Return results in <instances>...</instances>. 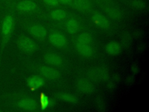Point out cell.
<instances>
[{
  "mask_svg": "<svg viewBox=\"0 0 149 112\" xmlns=\"http://www.w3.org/2000/svg\"><path fill=\"white\" fill-rule=\"evenodd\" d=\"M50 16L55 20H61L66 17V13L62 9H57L52 10L50 13Z\"/></svg>",
  "mask_w": 149,
  "mask_h": 112,
  "instance_id": "obj_18",
  "label": "cell"
},
{
  "mask_svg": "<svg viewBox=\"0 0 149 112\" xmlns=\"http://www.w3.org/2000/svg\"><path fill=\"white\" fill-rule=\"evenodd\" d=\"M15 105L23 110L34 111L37 108V104L34 100L29 97L22 98L15 102Z\"/></svg>",
  "mask_w": 149,
  "mask_h": 112,
  "instance_id": "obj_4",
  "label": "cell"
},
{
  "mask_svg": "<svg viewBox=\"0 0 149 112\" xmlns=\"http://www.w3.org/2000/svg\"><path fill=\"white\" fill-rule=\"evenodd\" d=\"M27 83L31 90H36L44 85V80L41 76L33 75L27 79Z\"/></svg>",
  "mask_w": 149,
  "mask_h": 112,
  "instance_id": "obj_11",
  "label": "cell"
},
{
  "mask_svg": "<svg viewBox=\"0 0 149 112\" xmlns=\"http://www.w3.org/2000/svg\"><path fill=\"white\" fill-rule=\"evenodd\" d=\"M44 2L49 6H57L59 4L58 0H44Z\"/></svg>",
  "mask_w": 149,
  "mask_h": 112,
  "instance_id": "obj_24",
  "label": "cell"
},
{
  "mask_svg": "<svg viewBox=\"0 0 149 112\" xmlns=\"http://www.w3.org/2000/svg\"><path fill=\"white\" fill-rule=\"evenodd\" d=\"M76 47L77 51L84 57H89L93 54V49L88 44L76 43Z\"/></svg>",
  "mask_w": 149,
  "mask_h": 112,
  "instance_id": "obj_15",
  "label": "cell"
},
{
  "mask_svg": "<svg viewBox=\"0 0 149 112\" xmlns=\"http://www.w3.org/2000/svg\"><path fill=\"white\" fill-rule=\"evenodd\" d=\"M74 7L80 12H86L91 8V3L90 0H74Z\"/></svg>",
  "mask_w": 149,
  "mask_h": 112,
  "instance_id": "obj_12",
  "label": "cell"
},
{
  "mask_svg": "<svg viewBox=\"0 0 149 112\" xmlns=\"http://www.w3.org/2000/svg\"><path fill=\"white\" fill-rule=\"evenodd\" d=\"M121 43L125 48H129L132 43V37L128 32H125L121 36Z\"/></svg>",
  "mask_w": 149,
  "mask_h": 112,
  "instance_id": "obj_21",
  "label": "cell"
},
{
  "mask_svg": "<svg viewBox=\"0 0 149 112\" xmlns=\"http://www.w3.org/2000/svg\"><path fill=\"white\" fill-rule=\"evenodd\" d=\"M29 33L34 37L38 38H42L47 35V30L44 27L35 24L30 26L29 29Z\"/></svg>",
  "mask_w": 149,
  "mask_h": 112,
  "instance_id": "obj_10",
  "label": "cell"
},
{
  "mask_svg": "<svg viewBox=\"0 0 149 112\" xmlns=\"http://www.w3.org/2000/svg\"><path fill=\"white\" fill-rule=\"evenodd\" d=\"M49 40L53 46L58 48H62L67 43L66 37L63 34L57 32L51 34L49 36Z\"/></svg>",
  "mask_w": 149,
  "mask_h": 112,
  "instance_id": "obj_7",
  "label": "cell"
},
{
  "mask_svg": "<svg viewBox=\"0 0 149 112\" xmlns=\"http://www.w3.org/2000/svg\"><path fill=\"white\" fill-rule=\"evenodd\" d=\"M44 60L47 63L54 66H60L62 64V58L54 53H48L45 55Z\"/></svg>",
  "mask_w": 149,
  "mask_h": 112,
  "instance_id": "obj_13",
  "label": "cell"
},
{
  "mask_svg": "<svg viewBox=\"0 0 149 112\" xmlns=\"http://www.w3.org/2000/svg\"><path fill=\"white\" fill-rule=\"evenodd\" d=\"M15 25L13 16L10 14L6 15L2 22L1 28V37L2 47H4L9 41Z\"/></svg>",
  "mask_w": 149,
  "mask_h": 112,
  "instance_id": "obj_1",
  "label": "cell"
},
{
  "mask_svg": "<svg viewBox=\"0 0 149 112\" xmlns=\"http://www.w3.org/2000/svg\"><path fill=\"white\" fill-rule=\"evenodd\" d=\"M107 88L109 90H113L114 88H115V84L112 81H110V82H108V83H107Z\"/></svg>",
  "mask_w": 149,
  "mask_h": 112,
  "instance_id": "obj_26",
  "label": "cell"
},
{
  "mask_svg": "<svg viewBox=\"0 0 149 112\" xmlns=\"http://www.w3.org/2000/svg\"><path fill=\"white\" fill-rule=\"evenodd\" d=\"M132 6L137 10H142L146 7L145 3L141 0H133L131 2Z\"/></svg>",
  "mask_w": 149,
  "mask_h": 112,
  "instance_id": "obj_22",
  "label": "cell"
},
{
  "mask_svg": "<svg viewBox=\"0 0 149 112\" xmlns=\"http://www.w3.org/2000/svg\"><path fill=\"white\" fill-rule=\"evenodd\" d=\"M92 40L91 36L86 32L82 33L80 34L77 37V43H81V44H89Z\"/></svg>",
  "mask_w": 149,
  "mask_h": 112,
  "instance_id": "obj_19",
  "label": "cell"
},
{
  "mask_svg": "<svg viewBox=\"0 0 149 112\" xmlns=\"http://www.w3.org/2000/svg\"><path fill=\"white\" fill-rule=\"evenodd\" d=\"M17 45L21 51L26 53H31L36 49V44L34 41L25 36H22L18 38Z\"/></svg>",
  "mask_w": 149,
  "mask_h": 112,
  "instance_id": "obj_2",
  "label": "cell"
},
{
  "mask_svg": "<svg viewBox=\"0 0 149 112\" xmlns=\"http://www.w3.org/2000/svg\"><path fill=\"white\" fill-rule=\"evenodd\" d=\"M0 111H1V110H0Z\"/></svg>",
  "mask_w": 149,
  "mask_h": 112,
  "instance_id": "obj_31",
  "label": "cell"
},
{
  "mask_svg": "<svg viewBox=\"0 0 149 112\" xmlns=\"http://www.w3.org/2000/svg\"><path fill=\"white\" fill-rule=\"evenodd\" d=\"M88 76L94 81H106L109 78L108 70L104 67H95L88 71Z\"/></svg>",
  "mask_w": 149,
  "mask_h": 112,
  "instance_id": "obj_3",
  "label": "cell"
},
{
  "mask_svg": "<svg viewBox=\"0 0 149 112\" xmlns=\"http://www.w3.org/2000/svg\"><path fill=\"white\" fill-rule=\"evenodd\" d=\"M39 72L43 76L50 80L57 79L60 76V73L56 69L49 66H42L40 67Z\"/></svg>",
  "mask_w": 149,
  "mask_h": 112,
  "instance_id": "obj_6",
  "label": "cell"
},
{
  "mask_svg": "<svg viewBox=\"0 0 149 112\" xmlns=\"http://www.w3.org/2000/svg\"><path fill=\"white\" fill-rule=\"evenodd\" d=\"M16 8L22 12H30L36 9V4L30 0H23L17 4Z\"/></svg>",
  "mask_w": 149,
  "mask_h": 112,
  "instance_id": "obj_8",
  "label": "cell"
},
{
  "mask_svg": "<svg viewBox=\"0 0 149 112\" xmlns=\"http://www.w3.org/2000/svg\"><path fill=\"white\" fill-rule=\"evenodd\" d=\"M104 10L105 13L112 19L119 20L122 17V12L117 8L113 7H106Z\"/></svg>",
  "mask_w": 149,
  "mask_h": 112,
  "instance_id": "obj_16",
  "label": "cell"
},
{
  "mask_svg": "<svg viewBox=\"0 0 149 112\" xmlns=\"http://www.w3.org/2000/svg\"><path fill=\"white\" fill-rule=\"evenodd\" d=\"M120 75H119V74H115V75H113V80H115V81H116V82L119 81V80H120Z\"/></svg>",
  "mask_w": 149,
  "mask_h": 112,
  "instance_id": "obj_28",
  "label": "cell"
},
{
  "mask_svg": "<svg viewBox=\"0 0 149 112\" xmlns=\"http://www.w3.org/2000/svg\"><path fill=\"white\" fill-rule=\"evenodd\" d=\"M76 87L80 92L84 94H90L94 90L92 83L84 78H80L77 80Z\"/></svg>",
  "mask_w": 149,
  "mask_h": 112,
  "instance_id": "obj_5",
  "label": "cell"
},
{
  "mask_svg": "<svg viewBox=\"0 0 149 112\" xmlns=\"http://www.w3.org/2000/svg\"><path fill=\"white\" fill-rule=\"evenodd\" d=\"M131 70H132V72L134 74H137L139 72V68L138 65H136V64L132 65V66H131Z\"/></svg>",
  "mask_w": 149,
  "mask_h": 112,
  "instance_id": "obj_25",
  "label": "cell"
},
{
  "mask_svg": "<svg viewBox=\"0 0 149 112\" xmlns=\"http://www.w3.org/2000/svg\"><path fill=\"white\" fill-rule=\"evenodd\" d=\"M141 33L138 30V31H136L134 32V36L136 37V38H139L141 37Z\"/></svg>",
  "mask_w": 149,
  "mask_h": 112,
  "instance_id": "obj_30",
  "label": "cell"
},
{
  "mask_svg": "<svg viewBox=\"0 0 149 112\" xmlns=\"http://www.w3.org/2000/svg\"><path fill=\"white\" fill-rule=\"evenodd\" d=\"M134 81V79L132 76H128L126 79V82L128 83V84H132Z\"/></svg>",
  "mask_w": 149,
  "mask_h": 112,
  "instance_id": "obj_27",
  "label": "cell"
},
{
  "mask_svg": "<svg viewBox=\"0 0 149 112\" xmlns=\"http://www.w3.org/2000/svg\"><path fill=\"white\" fill-rule=\"evenodd\" d=\"M79 27V23L74 19H70L68 20L66 23V30L70 34L76 33L78 31Z\"/></svg>",
  "mask_w": 149,
  "mask_h": 112,
  "instance_id": "obj_17",
  "label": "cell"
},
{
  "mask_svg": "<svg viewBox=\"0 0 149 112\" xmlns=\"http://www.w3.org/2000/svg\"><path fill=\"white\" fill-rule=\"evenodd\" d=\"M56 96L58 99L70 103H76L77 102V99L76 97L69 93H58Z\"/></svg>",
  "mask_w": 149,
  "mask_h": 112,
  "instance_id": "obj_20",
  "label": "cell"
},
{
  "mask_svg": "<svg viewBox=\"0 0 149 112\" xmlns=\"http://www.w3.org/2000/svg\"><path fill=\"white\" fill-rule=\"evenodd\" d=\"M91 19L93 23L100 27L107 29L110 26V23L107 18L100 13L94 14L91 17Z\"/></svg>",
  "mask_w": 149,
  "mask_h": 112,
  "instance_id": "obj_9",
  "label": "cell"
},
{
  "mask_svg": "<svg viewBox=\"0 0 149 112\" xmlns=\"http://www.w3.org/2000/svg\"><path fill=\"white\" fill-rule=\"evenodd\" d=\"M40 104L42 110H45L47 108L49 104L48 97L42 93L40 95Z\"/></svg>",
  "mask_w": 149,
  "mask_h": 112,
  "instance_id": "obj_23",
  "label": "cell"
},
{
  "mask_svg": "<svg viewBox=\"0 0 149 112\" xmlns=\"http://www.w3.org/2000/svg\"><path fill=\"white\" fill-rule=\"evenodd\" d=\"M72 1V0H58L59 2H61V3L63 4H70Z\"/></svg>",
  "mask_w": 149,
  "mask_h": 112,
  "instance_id": "obj_29",
  "label": "cell"
},
{
  "mask_svg": "<svg viewBox=\"0 0 149 112\" xmlns=\"http://www.w3.org/2000/svg\"><path fill=\"white\" fill-rule=\"evenodd\" d=\"M105 51L111 55H116L121 52V46L119 43L112 41L105 46Z\"/></svg>",
  "mask_w": 149,
  "mask_h": 112,
  "instance_id": "obj_14",
  "label": "cell"
}]
</instances>
